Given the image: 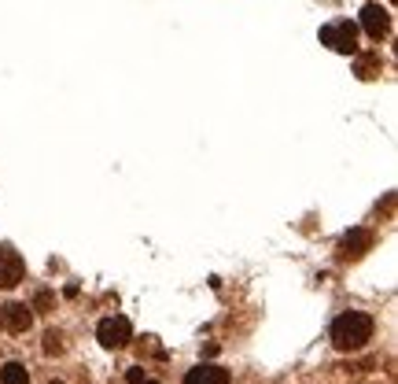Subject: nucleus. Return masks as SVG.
<instances>
[{
    "label": "nucleus",
    "mask_w": 398,
    "mask_h": 384,
    "mask_svg": "<svg viewBox=\"0 0 398 384\" xmlns=\"http://www.w3.org/2000/svg\"><path fill=\"white\" fill-rule=\"evenodd\" d=\"M126 380H129V384H159V380H155V377H148V373H144L141 366H133V370L126 373Z\"/></svg>",
    "instance_id": "12"
},
{
    "label": "nucleus",
    "mask_w": 398,
    "mask_h": 384,
    "mask_svg": "<svg viewBox=\"0 0 398 384\" xmlns=\"http://www.w3.org/2000/svg\"><path fill=\"white\" fill-rule=\"evenodd\" d=\"M44 355H63V336L56 329L44 333Z\"/></svg>",
    "instance_id": "11"
},
{
    "label": "nucleus",
    "mask_w": 398,
    "mask_h": 384,
    "mask_svg": "<svg viewBox=\"0 0 398 384\" xmlns=\"http://www.w3.org/2000/svg\"><path fill=\"white\" fill-rule=\"evenodd\" d=\"M0 322H4V329L8 333H26L30 325H34V307H26V303H8L4 310H0Z\"/></svg>",
    "instance_id": "6"
},
{
    "label": "nucleus",
    "mask_w": 398,
    "mask_h": 384,
    "mask_svg": "<svg viewBox=\"0 0 398 384\" xmlns=\"http://www.w3.org/2000/svg\"><path fill=\"white\" fill-rule=\"evenodd\" d=\"M340 248H343V259H362V255L372 248V233L369 229H350Z\"/></svg>",
    "instance_id": "7"
},
{
    "label": "nucleus",
    "mask_w": 398,
    "mask_h": 384,
    "mask_svg": "<svg viewBox=\"0 0 398 384\" xmlns=\"http://www.w3.org/2000/svg\"><path fill=\"white\" fill-rule=\"evenodd\" d=\"M372 340V318L362 310H347L332 322V344L340 351H362Z\"/></svg>",
    "instance_id": "1"
},
{
    "label": "nucleus",
    "mask_w": 398,
    "mask_h": 384,
    "mask_svg": "<svg viewBox=\"0 0 398 384\" xmlns=\"http://www.w3.org/2000/svg\"><path fill=\"white\" fill-rule=\"evenodd\" d=\"M52 384H63V380H52Z\"/></svg>",
    "instance_id": "14"
},
{
    "label": "nucleus",
    "mask_w": 398,
    "mask_h": 384,
    "mask_svg": "<svg viewBox=\"0 0 398 384\" xmlns=\"http://www.w3.org/2000/svg\"><path fill=\"white\" fill-rule=\"evenodd\" d=\"M376 71H380V56H376V52H369V56L358 59V74L362 78H376Z\"/></svg>",
    "instance_id": "10"
},
{
    "label": "nucleus",
    "mask_w": 398,
    "mask_h": 384,
    "mask_svg": "<svg viewBox=\"0 0 398 384\" xmlns=\"http://www.w3.org/2000/svg\"><path fill=\"white\" fill-rule=\"evenodd\" d=\"M96 340L107 348V351H122L129 340H133V325H129V318H122V314H111V318H103V322L96 325Z\"/></svg>",
    "instance_id": "3"
},
{
    "label": "nucleus",
    "mask_w": 398,
    "mask_h": 384,
    "mask_svg": "<svg viewBox=\"0 0 398 384\" xmlns=\"http://www.w3.org/2000/svg\"><path fill=\"white\" fill-rule=\"evenodd\" d=\"M0 384H30V370L22 362H4L0 366Z\"/></svg>",
    "instance_id": "9"
},
{
    "label": "nucleus",
    "mask_w": 398,
    "mask_h": 384,
    "mask_svg": "<svg viewBox=\"0 0 398 384\" xmlns=\"http://www.w3.org/2000/svg\"><path fill=\"white\" fill-rule=\"evenodd\" d=\"M22 277H26V263L22 255L11 248H0V288H15Z\"/></svg>",
    "instance_id": "5"
},
{
    "label": "nucleus",
    "mask_w": 398,
    "mask_h": 384,
    "mask_svg": "<svg viewBox=\"0 0 398 384\" xmlns=\"http://www.w3.org/2000/svg\"><path fill=\"white\" fill-rule=\"evenodd\" d=\"M362 30H365L372 41H384V37L391 34V15H387V8L365 4V8H362Z\"/></svg>",
    "instance_id": "4"
},
{
    "label": "nucleus",
    "mask_w": 398,
    "mask_h": 384,
    "mask_svg": "<svg viewBox=\"0 0 398 384\" xmlns=\"http://www.w3.org/2000/svg\"><path fill=\"white\" fill-rule=\"evenodd\" d=\"M185 384H229V370H221V366H210V362H203V366L188 370Z\"/></svg>",
    "instance_id": "8"
},
{
    "label": "nucleus",
    "mask_w": 398,
    "mask_h": 384,
    "mask_svg": "<svg viewBox=\"0 0 398 384\" xmlns=\"http://www.w3.org/2000/svg\"><path fill=\"white\" fill-rule=\"evenodd\" d=\"M321 45H328L332 52L354 56V52H358V26H354L350 19H340V23H328V26H321Z\"/></svg>",
    "instance_id": "2"
},
{
    "label": "nucleus",
    "mask_w": 398,
    "mask_h": 384,
    "mask_svg": "<svg viewBox=\"0 0 398 384\" xmlns=\"http://www.w3.org/2000/svg\"><path fill=\"white\" fill-rule=\"evenodd\" d=\"M52 307V292H37L34 295V310H49Z\"/></svg>",
    "instance_id": "13"
}]
</instances>
